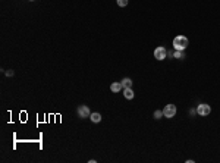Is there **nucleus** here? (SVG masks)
Instances as JSON below:
<instances>
[{
	"instance_id": "nucleus-1",
	"label": "nucleus",
	"mask_w": 220,
	"mask_h": 163,
	"mask_svg": "<svg viewBox=\"0 0 220 163\" xmlns=\"http://www.w3.org/2000/svg\"><path fill=\"white\" fill-rule=\"evenodd\" d=\"M188 44H189V41L184 35H176L173 38V49L175 50H185L188 47Z\"/></svg>"
},
{
	"instance_id": "nucleus-2",
	"label": "nucleus",
	"mask_w": 220,
	"mask_h": 163,
	"mask_svg": "<svg viewBox=\"0 0 220 163\" xmlns=\"http://www.w3.org/2000/svg\"><path fill=\"white\" fill-rule=\"evenodd\" d=\"M166 56H167V50L164 49L163 46H160V47H157V49L154 50V57L157 60H164Z\"/></svg>"
},
{
	"instance_id": "nucleus-3",
	"label": "nucleus",
	"mask_w": 220,
	"mask_h": 163,
	"mask_svg": "<svg viewBox=\"0 0 220 163\" xmlns=\"http://www.w3.org/2000/svg\"><path fill=\"white\" fill-rule=\"evenodd\" d=\"M197 113L200 115V116H208V115L211 113V107L208 106V105H205V103H203V105H200V106L197 107Z\"/></svg>"
},
{
	"instance_id": "nucleus-4",
	"label": "nucleus",
	"mask_w": 220,
	"mask_h": 163,
	"mask_svg": "<svg viewBox=\"0 0 220 163\" xmlns=\"http://www.w3.org/2000/svg\"><path fill=\"white\" fill-rule=\"evenodd\" d=\"M163 115H164V118H173L175 115H176V106L175 105H167V106L163 109Z\"/></svg>"
},
{
	"instance_id": "nucleus-5",
	"label": "nucleus",
	"mask_w": 220,
	"mask_h": 163,
	"mask_svg": "<svg viewBox=\"0 0 220 163\" xmlns=\"http://www.w3.org/2000/svg\"><path fill=\"white\" fill-rule=\"evenodd\" d=\"M78 116L81 118V119H85V118H90V115H91V112H90V109H88V106H79L78 107Z\"/></svg>"
},
{
	"instance_id": "nucleus-6",
	"label": "nucleus",
	"mask_w": 220,
	"mask_h": 163,
	"mask_svg": "<svg viewBox=\"0 0 220 163\" xmlns=\"http://www.w3.org/2000/svg\"><path fill=\"white\" fill-rule=\"evenodd\" d=\"M134 90L132 88H123V97L126 98V100H132L134 98Z\"/></svg>"
},
{
	"instance_id": "nucleus-7",
	"label": "nucleus",
	"mask_w": 220,
	"mask_h": 163,
	"mask_svg": "<svg viewBox=\"0 0 220 163\" xmlns=\"http://www.w3.org/2000/svg\"><path fill=\"white\" fill-rule=\"evenodd\" d=\"M122 88H123L122 82H112V85H110V90L113 91V93H119Z\"/></svg>"
},
{
	"instance_id": "nucleus-8",
	"label": "nucleus",
	"mask_w": 220,
	"mask_h": 163,
	"mask_svg": "<svg viewBox=\"0 0 220 163\" xmlns=\"http://www.w3.org/2000/svg\"><path fill=\"white\" fill-rule=\"evenodd\" d=\"M90 119H91V122L98 123V122H101V115L97 113V112H94V113L90 115Z\"/></svg>"
},
{
	"instance_id": "nucleus-9",
	"label": "nucleus",
	"mask_w": 220,
	"mask_h": 163,
	"mask_svg": "<svg viewBox=\"0 0 220 163\" xmlns=\"http://www.w3.org/2000/svg\"><path fill=\"white\" fill-rule=\"evenodd\" d=\"M120 82H122L123 88H131V87H132V80H131V78H123Z\"/></svg>"
},
{
	"instance_id": "nucleus-10",
	"label": "nucleus",
	"mask_w": 220,
	"mask_h": 163,
	"mask_svg": "<svg viewBox=\"0 0 220 163\" xmlns=\"http://www.w3.org/2000/svg\"><path fill=\"white\" fill-rule=\"evenodd\" d=\"M173 57H175V59H185L184 50H175V51H173Z\"/></svg>"
},
{
	"instance_id": "nucleus-11",
	"label": "nucleus",
	"mask_w": 220,
	"mask_h": 163,
	"mask_svg": "<svg viewBox=\"0 0 220 163\" xmlns=\"http://www.w3.org/2000/svg\"><path fill=\"white\" fill-rule=\"evenodd\" d=\"M161 116H164L161 110H156V112H154V119H160Z\"/></svg>"
},
{
	"instance_id": "nucleus-12",
	"label": "nucleus",
	"mask_w": 220,
	"mask_h": 163,
	"mask_svg": "<svg viewBox=\"0 0 220 163\" xmlns=\"http://www.w3.org/2000/svg\"><path fill=\"white\" fill-rule=\"evenodd\" d=\"M116 2H118V5L120 6V8H125V6L128 5V0H116Z\"/></svg>"
},
{
	"instance_id": "nucleus-13",
	"label": "nucleus",
	"mask_w": 220,
	"mask_h": 163,
	"mask_svg": "<svg viewBox=\"0 0 220 163\" xmlns=\"http://www.w3.org/2000/svg\"><path fill=\"white\" fill-rule=\"evenodd\" d=\"M6 76H13V71H10V69L6 71Z\"/></svg>"
},
{
	"instance_id": "nucleus-14",
	"label": "nucleus",
	"mask_w": 220,
	"mask_h": 163,
	"mask_svg": "<svg viewBox=\"0 0 220 163\" xmlns=\"http://www.w3.org/2000/svg\"><path fill=\"white\" fill-rule=\"evenodd\" d=\"M31 2H34V0H31Z\"/></svg>"
}]
</instances>
